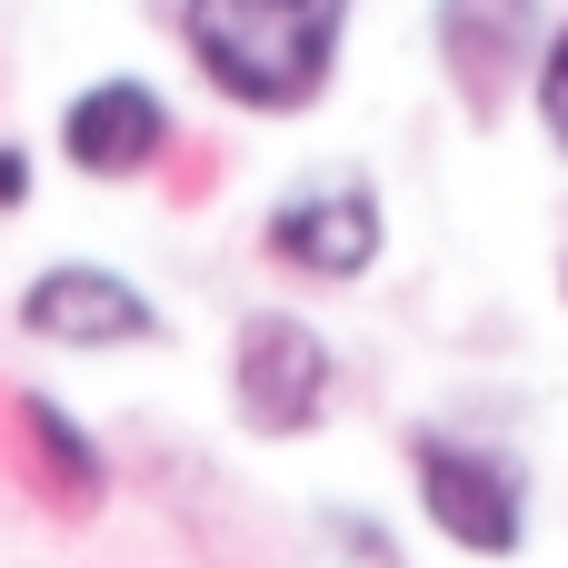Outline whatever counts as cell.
Returning <instances> with one entry per match:
<instances>
[{"instance_id":"52a82bcc","label":"cell","mask_w":568,"mask_h":568,"mask_svg":"<svg viewBox=\"0 0 568 568\" xmlns=\"http://www.w3.org/2000/svg\"><path fill=\"white\" fill-rule=\"evenodd\" d=\"M160 150H170V100L150 80H130V70L90 80L60 110V160L80 180H140V170H160Z\"/></svg>"},{"instance_id":"8fae6325","label":"cell","mask_w":568,"mask_h":568,"mask_svg":"<svg viewBox=\"0 0 568 568\" xmlns=\"http://www.w3.org/2000/svg\"><path fill=\"white\" fill-rule=\"evenodd\" d=\"M20 200H30V160H20V150H0V210H20Z\"/></svg>"},{"instance_id":"7a4b0ae2","label":"cell","mask_w":568,"mask_h":568,"mask_svg":"<svg viewBox=\"0 0 568 568\" xmlns=\"http://www.w3.org/2000/svg\"><path fill=\"white\" fill-rule=\"evenodd\" d=\"M399 459H409L419 519H429L459 559H519V549H529V469H519L509 449L459 439V429H409Z\"/></svg>"},{"instance_id":"5b68a950","label":"cell","mask_w":568,"mask_h":568,"mask_svg":"<svg viewBox=\"0 0 568 568\" xmlns=\"http://www.w3.org/2000/svg\"><path fill=\"white\" fill-rule=\"evenodd\" d=\"M20 329L40 349H150L160 339V300L110 270V260H50L20 290Z\"/></svg>"},{"instance_id":"6da1fadb","label":"cell","mask_w":568,"mask_h":568,"mask_svg":"<svg viewBox=\"0 0 568 568\" xmlns=\"http://www.w3.org/2000/svg\"><path fill=\"white\" fill-rule=\"evenodd\" d=\"M349 40V0H180L190 70L260 120H300L329 100Z\"/></svg>"},{"instance_id":"9c48e42d","label":"cell","mask_w":568,"mask_h":568,"mask_svg":"<svg viewBox=\"0 0 568 568\" xmlns=\"http://www.w3.org/2000/svg\"><path fill=\"white\" fill-rule=\"evenodd\" d=\"M529 100H539V130H549V150L568 160V20L539 40V60H529Z\"/></svg>"},{"instance_id":"30bf717a","label":"cell","mask_w":568,"mask_h":568,"mask_svg":"<svg viewBox=\"0 0 568 568\" xmlns=\"http://www.w3.org/2000/svg\"><path fill=\"white\" fill-rule=\"evenodd\" d=\"M329 539H339V549H349L359 568H399V549H389V529H379V519H359V509H339V519H329Z\"/></svg>"},{"instance_id":"ba28073f","label":"cell","mask_w":568,"mask_h":568,"mask_svg":"<svg viewBox=\"0 0 568 568\" xmlns=\"http://www.w3.org/2000/svg\"><path fill=\"white\" fill-rule=\"evenodd\" d=\"M10 429H20V469H30V489H40L60 519H90V509L110 499V459H100V439H90L50 389H20V399H10Z\"/></svg>"},{"instance_id":"7c38bea8","label":"cell","mask_w":568,"mask_h":568,"mask_svg":"<svg viewBox=\"0 0 568 568\" xmlns=\"http://www.w3.org/2000/svg\"><path fill=\"white\" fill-rule=\"evenodd\" d=\"M559 290H568V260H559Z\"/></svg>"},{"instance_id":"3957f363","label":"cell","mask_w":568,"mask_h":568,"mask_svg":"<svg viewBox=\"0 0 568 568\" xmlns=\"http://www.w3.org/2000/svg\"><path fill=\"white\" fill-rule=\"evenodd\" d=\"M339 409V349L300 310H250L230 329V419L250 439H310Z\"/></svg>"},{"instance_id":"8992f818","label":"cell","mask_w":568,"mask_h":568,"mask_svg":"<svg viewBox=\"0 0 568 568\" xmlns=\"http://www.w3.org/2000/svg\"><path fill=\"white\" fill-rule=\"evenodd\" d=\"M539 40H549L539 0H429V50H439V70H449V90H459L469 120L509 110V90L529 80Z\"/></svg>"},{"instance_id":"277c9868","label":"cell","mask_w":568,"mask_h":568,"mask_svg":"<svg viewBox=\"0 0 568 568\" xmlns=\"http://www.w3.org/2000/svg\"><path fill=\"white\" fill-rule=\"evenodd\" d=\"M260 250H270L290 280L349 290V280L379 270V250H389V210H379V190H369L359 170H310V180H290V190L270 200Z\"/></svg>"}]
</instances>
